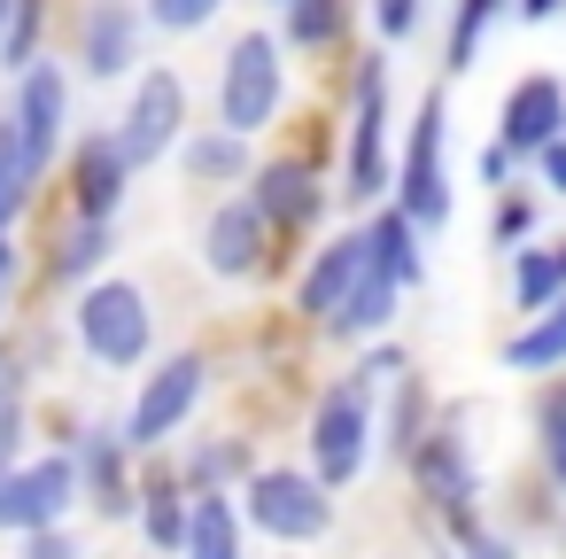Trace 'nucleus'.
I'll return each mask as SVG.
<instances>
[{
	"mask_svg": "<svg viewBox=\"0 0 566 559\" xmlns=\"http://www.w3.org/2000/svg\"><path fill=\"white\" fill-rule=\"evenodd\" d=\"M342 148H334V179L349 218H365L373 203L396 195V63L388 48H357L342 55Z\"/></svg>",
	"mask_w": 566,
	"mask_h": 559,
	"instance_id": "f257e3e1",
	"label": "nucleus"
},
{
	"mask_svg": "<svg viewBox=\"0 0 566 559\" xmlns=\"http://www.w3.org/2000/svg\"><path fill=\"white\" fill-rule=\"evenodd\" d=\"M63 327H71V350H78V365H86V373H140V365L164 350L156 288H148V280H133V272H117V265L71 296Z\"/></svg>",
	"mask_w": 566,
	"mask_h": 559,
	"instance_id": "f03ea898",
	"label": "nucleus"
},
{
	"mask_svg": "<svg viewBox=\"0 0 566 559\" xmlns=\"http://www.w3.org/2000/svg\"><path fill=\"white\" fill-rule=\"evenodd\" d=\"M287 94H295V55L280 40V24H241L226 48H218V79H210V117L264 141L280 117H287Z\"/></svg>",
	"mask_w": 566,
	"mask_h": 559,
	"instance_id": "7ed1b4c3",
	"label": "nucleus"
},
{
	"mask_svg": "<svg viewBox=\"0 0 566 559\" xmlns=\"http://www.w3.org/2000/svg\"><path fill=\"white\" fill-rule=\"evenodd\" d=\"M303 458L334 482V489H357L380 458V389L349 365V373H326L311 396H303Z\"/></svg>",
	"mask_w": 566,
	"mask_h": 559,
	"instance_id": "20e7f679",
	"label": "nucleus"
},
{
	"mask_svg": "<svg viewBox=\"0 0 566 559\" xmlns=\"http://www.w3.org/2000/svg\"><path fill=\"white\" fill-rule=\"evenodd\" d=\"M241 513L272 551H318L342 528V489L311 458H264L241 482Z\"/></svg>",
	"mask_w": 566,
	"mask_h": 559,
	"instance_id": "39448f33",
	"label": "nucleus"
},
{
	"mask_svg": "<svg viewBox=\"0 0 566 559\" xmlns=\"http://www.w3.org/2000/svg\"><path fill=\"white\" fill-rule=\"evenodd\" d=\"M218 389V358L202 342H171L133 373V404H125V435L140 451H179V435H195L202 404Z\"/></svg>",
	"mask_w": 566,
	"mask_h": 559,
	"instance_id": "423d86ee",
	"label": "nucleus"
},
{
	"mask_svg": "<svg viewBox=\"0 0 566 559\" xmlns=\"http://www.w3.org/2000/svg\"><path fill=\"white\" fill-rule=\"evenodd\" d=\"M195 265H202L210 288H264V280L287 272V241H280V226L256 210V195L233 187V195H210V203H202Z\"/></svg>",
	"mask_w": 566,
	"mask_h": 559,
	"instance_id": "0eeeda50",
	"label": "nucleus"
},
{
	"mask_svg": "<svg viewBox=\"0 0 566 559\" xmlns=\"http://www.w3.org/2000/svg\"><path fill=\"white\" fill-rule=\"evenodd\" d=\"M403 482H411L419 513H427L450 544H465V536L481 528V458H473V443H465V412H458V404H442V420L419 435V451L403 458Z\"/></svg>",
	"mask_w": 566,
	"mask_h": 559,
	"instance_id": "6e6552de",
	"label": "nucleus"
},
{
	"mask_svg": "<svg viewBox=\"0 0 566 559\" xmlns=\"http://www.w3.org/2000/svg\"><path fill=\"white\" fill-rule=\"evenodd\" d=\"M9 117H17V133H24V164H32V179L48 187L55 172H63V156H71V125H78V71H71V55H40L32 71H17L9 79Z\"/></svg>",
	"mask_w": 566,
	"mask_h": 559,
	"instance_id": "1a4fd4ad",
	"label": "nucleus"
},
{
	"mask_svg": "<svg viewBox=\"0 0 566 559\" xmlns=\"http://www.w3.org/2000/svg\"><path fill=\"white\" fill-rule=\"evenodd\" d=\"M249 195H256V210L280 226V241H287V249H311V241L326 234L334 203H342V179L326 172V156H318V148H272V156H256Z\"/></svg>",
	"mask_w": 566,
	"mask_h": 559,
	"instance_id": "9d476101",
	"label": "nucleus"
},
{
	"mask_svg": "<svg viewBox=\"0 0 566 559\" xmlns=\"http://www.w3.org/2000/svg\"><path fill=\"white\" fill-rule=\"evenodd\" d=\"M109 125H117L125 156H133L140 172L171 164L179 141L195 133V86H187V71H179V63H140V71L125 79V102H117Z\"/></svg>",
	"mask_w": 566,
	"mask_h": 559,
	"instance_id": "9b49d317",
	"label": "nucleus"
},
{
	"mask_svg": "<svg viewBox=\"0 0 566 559\" xmlns=\"http://www.w3.org/2000/svg\"><path fill=\"white\" fill-rule=\"evenodd\" d=\"M388 203H403L427 234H442L450 210H458V187H450V94L442 86L419 94V110H411V125L396 141V195Z\"/></svg>",
	"mask_w": 566,
	"mask_h": 559,
	"instance_id": "f8f14e48",
	"label": "nucleus"
},
{
	"mask_svg": "<svg viewBox=\"0 0 566 559\" xmlns=\"http://www.w3.org/2000/svg\"><path fill=\"white\" fill-rule=\"evenodd\" d=\"M78 513H86V474H78L71 443H40L0 474V536H32V528H55Z\"/></svg>",
	"mask_w": 566,
	"mask_h": 559,
	"instance_id": "ddd939ff",
	"label": "nucleus"
},
{
	"mask_svg": "<svg viewBox=\"0 0 566 559\" xmlns=\"http://www.w3.org/2000/svg\"><path fill=\"white\" fill-rule=\"evenodd\" d=\"M148 0H78L71 17V71L86 86H125L140 63H148Z\"/></svg>",
	"mask_w": 566,
	"mask_h": 559,
	"instance_id": "4468645a",
	"label": "nucleus"
},
{
	"mask_svg": "<svg viewBox=\"0 0 566 559\" xmlns=\"http://www.w3.org/2000/svg\"><path fill=\"white\" fill-rule=\"evenodd\" d=\"M365 265H373V241H365V218H349V226H334V234H318L311 249H303V265L287 272V319L303 327V334H318L334 311H342V296L365 280Z\"/></svg>",
	"mask_w": 566,
	"mask_h": 559,
	"instance_id": "2eb2a0df",
	"label": "nucleus"
},
{
	"mask_svg": "<svg viewBox=\"0 0 566 559\" xmlns=\"http://www.w3.org/2000/svg\"><path fill=\"white\" fill-rule=\"evenodd\" d=\"M125 249V218H86V210H55L40 249H32V288L40 296H78L86 280H102Z\"/></svg>",
	"mask_w": 566,
	"mask_h": 559,
	"instance_id": "dca6fc26",
	"label": "nucleus"
},
{
	"mask_svg": "<svg viewBox=\"0 0 566 559\" xmlns=\"http://www.w3.org/2000/svg\"><path fill=\"white\" fill-rule=\"evenodd\" d=\"M71 451H78V474H86V513H94L102 528H133L148 451L125 435V412H117V420H86Z\"/></svg>",
	"mask_w": 566,
	"mask_h": 559,
	"instance_id": "f3484780",
	"label": "nucleus"
},
{
	"mask_svg": "<svg viewBox=\"0 0 566 559\" xmlns=\"http://www.w3.org/2000/svg\"><path fill=\"white\" fill-rule=\"evenodd\" d=\"M133 187H140V164L125 156L117 125H86L71 141V156H63V172H55L63 210H86V218H125Z\"/></svg>",
	"mask_w": 566,
	"mask_h": 559,
	"instance_id": "a211bd4d",
	"label": "nucleus"
},
{
	"mask_svg": "<svg viewBox=\"0 0 566 559\" xmlns=\"http://www.w3.org/2000/svg\"><path fill=\"white\" fill-rule=\"evenodd\" d=\"M187 520H195V489H187V474H179V451H148V466H140V513H133V536L148 544V559H179Z\"/></svg>",
	"mask_w": 566,
	"mask_h": 559,
	"instance_id": "6ab92c4d",
	"label": "nucleus"
},
{
	"mask_svg": "<svg viewBox=\"0 0 566 559\" xmlns=\"http://www.w3.org/2000/svg\"><path fill=\"white\" fill-rule=\"evenodd\" d=\"M558 133H566V79H551V71L512 79V94L496 102V141H512V148L535 164Z\"/></svg>",
	"mask_w": 566,
	"mask_h": 559,
	"instance_id": "aec40b11",
	"label": "nucleus"
},
{
	"mask_svg": "<svg viewBox=\"0 0 566 559\" xmlns=\"http://www.w3.org/2000/svg\"><path fill=\"white\" fill-rule=\"evenodd\" d=\"M179 179L195 187V195H233V187H249V172H256V141L249 133H233V125H195L187 141H179Z\"/></svg>",
	"mask_w": 566,
	"mask_h": 559,
	"instance_id": "412c9836",
	"label": "nucleus"
},
{
	"mask_svg": "<svg viewBox=\"0 0 566 559\" xmlns=\"http://www.w3.org/2000/svg\"><path fill=\"white\" fill-rule=\"evenodd\" d=\"M357 17H365V0H287V9H272L295 63H342L357 40Z\"/></svg>",
	"mask_w": 566,
	"mask_h": 559,
	"instance_id": "4be33fe9",
	"label": "nucleus"
},
{
	"mask_svg": "<svg viewBox=\"0 0 566 559\" xmlns=\"http://www.w3.org/2000/svg\"><path fill=\"white\" fill-rule=\"evenodd\" d=\"M403 303H411V288L403 280H388L380 265H365V280L342 296V311L318 327V342H334V350H357V342H380V334H396V319H403Z\"/></svg>",
	"mask_w": 566,
	"mask_h": 559,
	"instance_id": "5701e85b",
	"label": "nucleus"
},
{
	"mask_svg": "<svg viewBox=\"0 0 566 559\" xmlns=\"http://www.w3.org/2000/svg\"><path fill=\"white\" fill-rule=\"evenodd\" d=\"M264 466V451H256V435H241V427H210V435H179V474H187V489H233L241 497V482Z\"/></svg>",
	"mask_w": 566,
	"mask_h": 559,
	"instance_id": "b1692460",
	"label": "nucleus"
},
{
	"mask_svg": "<svg viewBox=\"0 0 566 559\" xmlns=\"http://www.w3.org/2000/svg\"><path fill=\"white\" fill-rule=\"evenodd\" d=\"M365 241H373V265H380L388 280H403L411 296L427 288V241H434V234H427L403 203H373V210H365Z\"/></svg>",
	"mask_w": 566,
	"mask_h": 559,
	"instance_id": "393cba45",
	"label": "nucleus"
},
{
	"mask_svg": "<svg viewBox=\"0 0 566 559\" xmlns=\"http://www.w3.org/2000/svg\"><path fill=\"white\" fill-rule=\"evenodd\" d=\"M249 544H256V528H249L241 497L233 489H195V520H187L179 559H249Z\"/></svg>",
	"mask_w": 566,
	"mask_h": 559,
	"instance_id": "a878e982",
	"label": "nucleus"
},
{
	"mask_svg": "<svg viewBox=\"0 0 566 559\" xmlns=\"http://www.w3.org/2000/svg\"><path fill=\"white\" fill-rule=\"evenodd\" d=\"M434 420H442V404H434L427 373L411 365V373H403L396 389H380V458H396V466H403V458L419 451V435H427Z\"/></svg>",
	"mask_w": 566,
	"mask_h": 559,
	"instance_id": "bb28decb",
	"label": "nucleus"
},
{
	"mask_svg": "<svg viewBox=\"0 0 566 559\" xmlns=\"http://www.w3.org/2000/svg\"><path fill=\"white\" fill-rule=\"evenodd\" d=\"M566 296V241H527V249H512V311L520 319H535V311H551Z\"/></svg>",
	"mask_w": 566,
	"mask_h": 559,
	"instance_id": "cd10ccee",
	"label": "nucleus"
},
{
	"mask_svg": "<svg viewBox=\"0 0 566 559\" xmlns=\"http://www.w3.org/2000/svg\"><path fill=\"white\" fill-rule=\"evenodd\" d=\"M504 373H527V381L566 373V311H535V319H520V327L504 334Z\"/></svg>",
	"mask_w": 566,
	"mask_h": 559,
	"instance_id": "c85d7f7f",
	"label": "nucleus"
},
{
	"mask_svg": "<svg viewBox=\"0 0 566 559\" xmlns=\"http://www.w3.org/2000/svg\"><path fill=\"white\" fill-rule=\"evenodd\" d=\"M512 17V0H450V32H442V71L465 79L481 63V40Z\"/></svg>",
	"mask_w": 566,
	"mask_h": 559,
	"instance_id": "c756f323",
	"label": "nucleus"
},
{
	"mask_svg": "<svg viewBox=\"0 0 566 559\" xmlns=\"http://www.w3.org/2000/svg\"><path fill=\"white\" fill-rule=\"evenodd\" d=\"M535 466H543V489L566 497V373H543V396H535Z\"/></svg>",
	"mask_w": 566,
	"mask_h": 559,
	"instance_id": "7c9ffc66",
	"label": "nucleus"
},
{
	"mask_svg": "<svg viewBox=\"0 0 566 559\" xmlns=\"http://www.w3.org/2000/svg\"><path fill=\"white\" fill-rule=\"evenodd\" d=\"M48 32H55V0H17L9 9V32H0V79H17L48 55Z\"/></svg>",
	"mask_w": 566,
	"mask_h": 559,
	"instance_id": "2f4dec72",
	"label": "nucleus"
},
{
	"mask_svg": "<svg viewBox=\"0 0 566 559\" xmlns=\"http://www.w3.org/2000/svg\"><path fill=\"white\" fill-rule=\"evenodd\" d=\"M32 203H40V179H32V164H24V133H17L9 110H0V226H24Z\"/></svg>",
	"mask_w": 566,
	"mask_h": 559,
	"instance_id": "473e14b6",
	"label": "nucleus"
},
{
	"mask_svg": "<svg viewBox=\"0 0 566 559\" xmlns=\"http://www.w3.org/2000/svg\"><path fill=\"white\" fill-rule=\"evenodd\" d=\"M535 234H543V187H520V179H512V187H496L489 249H504V257H512V249H527Z\"/></svg>",
	"mask_w": 566,
	"mask_h": 559,
	"instance_id": "72a5a7b5",
	"label": "nucleus"
},
{
	"mask_svg": "<svg viewBox=\"0 0 566 559\" xmlns=\"http://www.w3.org/2000/svg\"><path fill=\"white\" fill-rule=\"evenodd\" d=\"M233 17V0H148V24L156 40H202Z\"/></svg>",
	"mask_w": 566,
	"mask_h": 559,
	"instance_id": "f704fd0d",
	"label": "nucleus"
},
{
	"mask_svg": "<svg viewBox=\"0 0 566 559\" xmlns=\"http://www.w3.org/2000/svg\"><path fill=\"white\" fill-rule=\"evenodd\" d=\"M32 435H40V396H0V466H17L24 451H40Z\"/></svg>",
	"mask_w": 566,
	"mask_h": 559,
	"instance_id": "c9c22d12",
	"label": "nucleus"
},
{
	"mask_svg": "<svg viewBox=\"0 0 566 559\" xmlns=\"http://www.w3.org/2000/svg\"><path fill=\"white\" fill-rule=\"evenodd\" d=\"M365 17H373V40L380 48H403L427 24V0H365Z\"/></svg>",
	"mask_w": 566,
	"mask_h": 559,
	"instance_id": "e433bc0d",
	"label": "nucleus"
},
{
	"mask_svg": "<svg viewBox=\"0 0 566 559\" xmlns=\"http://www.w3.org/2000/svg\"><path fill=\"white\" fill-rule=\"evenodd\" d=\"M349 365H357L373 389H396V381L411 373V350H403L396 334H380V342H357V358H349Z\"/></svg>",
	"mask_w": 566,
	"mask_h": 559,
	"instance_id": "4c0bfd02",
	"label": "nucleus"
},
{
	"mask_svg": "<svg viewBox=\"0 0 566 559\" xmlns=\"http://www.w3.org/2000/svg\"><path fill=\"white\" fill-rule=\"evenodd\" d=\"M17 559H86V528L78 520L32 528V536H17Z\"/></svg>",
	"mask_w": 566,
	"mask_h": 559,
	"instance_id": "58836bf2",
	"label": "nucleus"
},
{
	"mask_svg": "<svg viewBox=\"0 0 566 559\" xmlns=\"http://www.w3.org/2000/svg\"><path fill=\"white\" fill-rule=\"evenodd\" d=\"M520 164H527V156H520L512 141H489V148L473 156V172H481V187H489V195H496V187H512V179H520Z\"/></svg>",
	"mask_w": 566,
	"mask_h": 559,
	"instance_id": "ea45409f",
	"label": "nucleus"
},
{
	"mask_svg": "<svg viewBox=\"0 0 566 559\" xmlns=\"http://www.w3.org/2000/svg\"><path fill=\"white\" fill-rule=\"evenodd\" d=\"M32 280V249L17 241V226H0V296H17Z\"/></svg>",
	"mask_w": 566,
	"mask_h": 559,
	"instance_id": "a19ab883",
	"label": "nucleus"
},
{
	"mask_svg": "<svg viewBox=\"0 0 566 559\" xmlns=\"http://www.w3.org/2000/svg\"><path fill=\"white\" fill-rule=\"evenodd\" d=\"M527 172H535V187H543L551 203H566V133H558V141H551V148H543Z\"/></svg>",
	"mask_w": 566,
	"mask_h": 559,
	"instance_id": "79ce46f5",
	"label": "nucleus"
},
{
	"mask_svg": "<svg viewBox=\"0 0 566 559\" xmlns=\"http://www.w3.org/2000/svg\"><path fill=\"white\" fill-rule=\"evenodd\" d=\"M458 551H465V559H520V544H512L504 528H489V520H481V528H473Z\"/></svg>",
	"mask_w": 566,
	"mask_h": 559,
	"instance_id": "37998d69",
	"label": "nucleus"
},
{
	"mask_svg": "<svg viewBox=\"0 0 566 559\" xmlns=\"http://www.w3.org/2000/svg\"><path fill=\"white\" fill-rule=\"evenodd\" d=\"M512 17H520V24H558L566 0H512Z\"/></svg>",
	"mask_w": 566,
	"mask_h": 559,
	"instance_id": "c03bdc74",
	"label": "nucleus"
},
{
	"mask_svg": "<svg viewBox=\"0 0 566 559\" xmlns=\"http://www.w3.org/2000/svg\"><path fill=\"white\" fill-rule=\"evenodd\" d=\"M9 9H17V0H0V32H9Z\"/></svg>",
	"mask_w": 566,
	"mask_h": 559,
	"instance_id": "a18cd8bd",
	"label": "nucleus"
},
{
	"mask_svg": "<svg viewBox=\"0 0 566 559\" xmlns=\"http://www.w3.org/2000/svg\"><path fill=\"white\" fill-rule=\"evenodd\" d=\"M256 9H287V0H256Z\"/></svg>",
	"mask_w": 566,
	"mask_h": 559,
	"instance_id": "49530a36",
	"label": "nucleus"
},
{
	"mask_svg": "<svg viewBox=\"0 0 566 559\" xmlns=\"http://www.w3.org/2000/svg\"><path fill=\"white\" fill-rule=\"evenodd\" d=\"M551 311H566V296H558V303H551Z\"/></svg>",
	"mask_w": 566,
	"mask_h": 559,
	"instance_id": "de8ad7c7",
	"label": "nucleus"
},
{
	"mask_svg": "<svg viewBox=\"0 0 566 559\" xmlns=\"http://www.w3.org/2000/svg\"><path fill=\"white\" fill-rule=\"evenodd\" d=\"M280 559H303V551H280Z\"/></svg>",
	"mask_w": 566,
	"mask_h": 559,
	"instance_id": "09e8293b",
	"label": "nucleus"
},
{
	"mask_svg": "<svg viewBox=\"0 0 566 559\" xmlns=\"http://www.w3.org/2000/svg\"><path fill=\"white\" fill-rule=\"evenodd\" d=\"M0 474H9V466H0Z\"/></svg>",
	"mask_w": 566,
	"mask_h": 559,
	"instance_id": "8fccbe9b",
	"label": "nucleus"
},
{
	"mask_svg": "<svg viewBox=\"0 0 566 559\" xmlns=\"http://www.w3.org/2000/svg\"><path fill=\"white\" fill-rule=\"evenodd\" d=\"M558 544H566V536H558Z\"/></svg>",
	"mask_w": 566,
	"mask_h": 559,
	"instance_id": "3c124183",
	"label": "nucleus"
}]
</instances>
